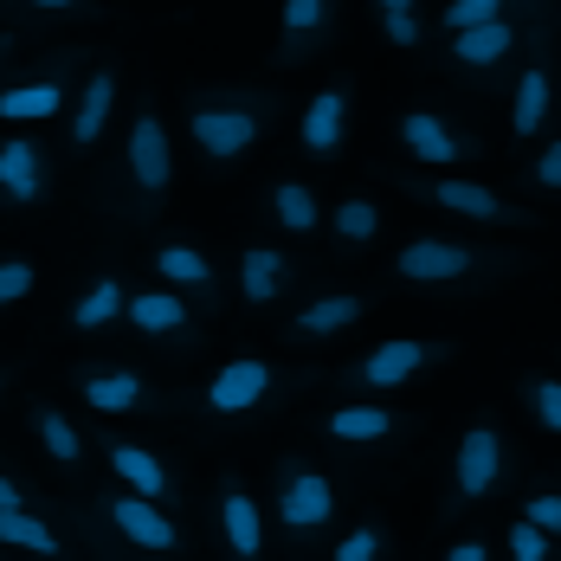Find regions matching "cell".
<instances>
[{
    "mask_svg": "<svg viewBox=\"0 0 561 561\" xmlns=\"http://www.w3.org/2000/svg\"><path fill=\"white\" fill-rule=\"evenodd\" d=\"M330 523H336V484L304 451H284L278 458V529L290 542H317Z\"/></svg>",
    "mask_w": 561,
    "mask_h": 561,
    "instance_id": "obj_5",
    "label": "cell"
},
{
    "mask_svg": "<svg viewBox=\"0 0 561 561\" xmlns=\"http://www.w3.org/2000/svg\"><path fill=\"white\" fill-rule=\"evenodd\" d=\"M407 426H413V420H407L400 407H388V400H342V407H330V420H323V433H330L336 446H388Z\"/></svg>",
    "mask_w": 561,
    "mask_h": 561,
    "instance_id": "obj_20",
    "label": "cell"
},
{
    "mask_svg": "<svg viewBox=\"0 0 561 561\" xmlns=\"http://www.w3.org/2000/svg\"><path fill=\"white\" fill-rule=\"evenodd\" d=\"M0 510H39V491H33L26 478H7V471H0Z\"/></svg>",
    "mask_w": 561,
    "mask_h": 561,
    "instance_id": "obj_39",
    "label": "cell"
},
{
    "mask_svg": "<svg viewBox=\"0 0 561 561\" xmlns=\"http://www.w3.org/2000/svg\"><path fill=\"white\" fill-rule=\"evenodd\" d=\"M336 39V7L330 0H284L278 13V65H310Z\"/></svg>",
    "mask_w": 561,
    "mask_h": 561,
    "instance_id": "obj_18",
    "label": "cell"
},
{
    "mask_svg": "<svg viewBox=\"0 0 561 561\" xmlns=\"http://www.w3.org/2000/svg\"><path fill=\"white\" fill-rule=\"evenodd\" d=\"M123 323L149 342H174V348H194L201 342V323H194V304L181 290H162V284H136L129 304H123Z\"/></svg>",
    "mask_w": 561,
    "mask_h": 561,
    "instance_id": "obj_11",
    "label": "cell"
},
{
    "mask_svg": "<svg viewBox=\"0 0 561 561\" xmlns=\"http://www.w3.org/2000/svg\"><path fill=\"white\" fill-rule=\"evenodd\" d=\"M504 491V433L491 420H471L451 446V516Z\"/></svg>",
    "mask_w": 561,
    "mask_h": 561,
    "instance_id": "obj_8",
    "label": "cell"
},
{
    "mask_svg": "<svg viewBox=\"0 0 561 561\" xmlns=\"http://www.w3.org/2000/svg\"><path fill=\"white\" fill-rule=\"evenodd\" d=\"M516 39H523V26L504 13V20H491V26H478V33L446 39V58L458 65V71H497V65L516 53Z\"/></svg>",
    "mask_w": 561,
    "mask_h": 561,
    "instance_id": "obj_26",
    "label": "cell"
},
{
    "mask_svg": "<svg viewBox=\"0 0 561 561\" xmlns=\"http://www.w3.org/2000/svg\"><path fill=\"white\" fill-rule=\"evenodd\" d=\"M439 561H491V542H484V536H458Z\"/></svg>",
    "mask_w": 561,
    "mask_h": 561,
    "instance_id": "obj_40",
    "label": "cell"
},
{
    "mask_svg": "<svg viewBox=\"0 0 561 561\" xmlns=\"http://www.w3.org/2000/svg\"><path fill=\"white\" fill-rule=\"evenodd\" d=\"M362 317H368V297L362 290H330V297H310L304 310H290L284 342H330L342 330H355Z\"/></svg>",
    "mask_w": 561,
    "mask_h": 561,
    "instance_id": "obj_22",
    "label": "cell"
},
{
    "mask_svg": "<svg viewBox=\"0 0 561 561\" xmlns=\"http://www.w3.org/2000/svg\"><path fill=\"white\" fill-rule=\"evenodd\" d=\"M265 207H272V220H278L284 232H297V239L323 226V201H317L310 181H278V187L265 194Z\"/></svg>",
    "mask_w": 561,
    "mask_h": 561,
    "instance_id": "obj_28",
    "label": "cell"
},
{
    "mask_svg": "<svg viewBox=\"0 0 561 561\" xmlns=\"http://www.w3.org/2000/svg\"><path fill=\"white\" fill-rule=\"evenodd\" d=\"M149 272L162 278V290H181V297H194V304L220 310V272H214V259H207L201 245H181V239H162V245L149 252Z\"/></svg>",
    "mask_w": 561,
    "mask_h": 561,
    "instance_id": "obj_16",
    "label": "cell"
},
{
    "mask_svg": "<svg viewBox=\"0 0 561 561\" xmlns=\"http://www.w3.org/2000/svg\"><path fill=\"white\" fill-rule=\"evenodd\" d=\"M290 284H297V265L284 259V245H245L239 252V297H245V310H272Z\"/></svg>",
    "mask_w": 561,
    "mask_h": 561,
    "instance_id": "obj_23",
    "label": "cell"
},
{
    "mask_svg": "<svg viewBox=\"0 0 561 561\" xmlns=\"http://www.w3.org/2000/svg\"><path fill=\"white\" fill-rule=\"evenodd\" d=\"M549 111H556V78H549V65L536 58V65H523V78H516V91H510V136H516V142H536V136L549 129Z\"/></svg>",
    "mask_w": 561,
    "mask_h": 561,
    "instance_id": "obj_24",
    "label": "cell"
},
{
    "mask_svg": "<svg viewBox=\"0 0 561 561\" xmlns=\"http://www.w3.org/2000/svg\"><path fill=\"white\" fill-rule=\"evenodd\" d=\"M278 368L265 362V355H232L226 368L207 375V388H201V413H214V420H245V413H259V407H272L278 400Z\"/></svg>",
    "mask_w": 561,
    "mask_h": 561,
    "instance_id": "obj_9",
    "label": "cell"
},
{
    "mask_svg": "<svg viewBox=\"0 0 561 561\" xmlns=\"http://www.w3.org/2000/svg\"><path fill=\"white\" fill-rule=\"evenodd\" d=\"M400 149L420 162V169H451V162H471L478 156V136L451 129L439 111H400Z\"/></svg>",
    "mask_w": 561,
    "mask_h": 561,
    "instance_id": "obj_15",
    "label": "cell"
},
{
    "mask_svg": "<svg viewBox=\"0 0 561 561\" xmlns=\"http://www.w3.org/2000/svg\"><path fill=\"white\" fill-rule=\"evenodd\" d=\"M529 181H536L542 194H561V136H549V142H542V156L529 162Z\"/></svg>",
    "mask_w": 561,
    "mask_h": 561,
    "instance_id": "obj_38",
    "label": "cell"
},
{
    "mask_svg": "<svg viewBox=\"0 0 561 561\" xmlns=\"http://www.w3.org/2000/svg\"><path fill=\"white\" fill-rule=\"evenodd\" d=\"M278 104L265 91H201L187 104V142L207 169H232L239 156H252L272 136Z\"/></svg>",
    "mask_w": 561,
    "mask_h": 561,
    "instance_id": "obj_1",
    "label": "cell"
},
{
    "mask_svg": "<svg viewBox=\"0 0 561 561\" xmlns=\"http://www.w3.org/2000/svg\"><path fill=\"white\" fill-rule=\"evenodd\" d=\"M71 381H78V400H84L98 420H123V413H142V407H156L149 375H142V368H123V362H84Z\"/></svg>",
    "mask_w": 561,
    "mask_h": 561,
    "instance_id": "obj_12",
    "label": "cell"
},
{
    "mask_svg": "<svg viewBox=\"0 0 561 561\" xmlns=\"http://www.w3.org/2000/svg\"><path fill=\"white\" fill-rule=\"evenodd\" d=\"M413 201H426V207H446V214H458V220L471 226H536L516 201H504L497 187H484V181H465V174H439V181H400Z\"/></svg>",
    "mask_w": 561,
    "mask_h": 561,
    "instance_id": "obj_10",
    "label": "cell"
},
{
    "mask_svg": "<svg viewBox=\"0 0 561 561\" xmlns=\"http://www.w3.org/2000/svg\"><path fill=\"white\" fill-rule=\"evenodd\" d=\"M451 355H458V342H446V336H393L381 348H368L362 362H348L336 381H348V388H362V393H393V388H407V381H420L426 368L451 362Z\"/></svg>",
    "mask_w": 561,
    "mask_h": 561,
    "instance_id": "obj_6",
    "label": "cell"
},
{
    "mask_svg": "<svg viewBox=\"0 0 561 561\" xmlns=\"http://www.w3.org/2000/svg\"><path fill=\"white\" fill-rule=\"evenodd\" d=\"M516 259L510 252H478V245H458V239H433V232H420V239H407L400 252L388 259V272L400 284H465V278H497L510 272Z\"/></svg>",
    "mask_w": 561,
    "mask_h": 561,
    "instance_id": "obj_3",
    "label": "cell"
},
{
    "mask_svg": "<svg viewBox=\"0 0 561 561\" xmlns=\"http://www.w3.org/2000/svg\"><path fill=\"white\" fill-rule=\"evenodd\" d=\"M123 304H129V284L116 278V272H98V278H91L84 290H78V297H71L65 323H71L78 336H98V330L123 323Z\"/></svg>",
    "mask_w": 561,
    "mask_h": 561,
    "instance_id": "obj_25",
    "label": "cell"
},
{
    "mask_svg": "<svg viewBox=\"0 0 561 561\" xmlns=\"http://www.w3.org/2000/svg\"><path fill=\"white\" fill-rule=\"evenodd\" d=\"M375 26H381V39L400 46V53H420L426 46V20H420L413 0H375Z\"/></svg>",
    "mask_w": 561,
    "mask_h": 561,
    "instance_id": "obj_31",
    "label": "cell"
},
{
    "mask_svg": "<svg viewBox=\"0 0 561 561\" xmlns=\"http://www.w3.org/2000/svg\"><path fill=\"white\" fill-rule=\"evenodd\" d=\"M504 13H510L504 0H451V7H439V33L458 39V33H478V26H491Z\"/></svg>",
    "mask_w": 561,
    "mask_h": 561,
    "instance_id": "obj_33",
    "label": "cell"
},
{
    "mask_svg": "<svg viewBox=\"0 0 561 561\" xmlns=\"http://www.w3.org/2000/svg\"><path fill=\"white\" fill-rule=\"evenodd\" d=\"M123 181L136 194L142 214L162 207L174 181V136H169V116L156 111V98H136V116H129V142H123Z\"/></svg>",
    "mask_w": 561,
    "mask_h": 561,
    "instance_id": "obj_2",
    "label": "cell"
},
{
    "mask_svg": "<svg viewBox=\"0 0 561 561\" xmlns=\"http://www.w3.org/2000/svg\"><path fill=\"white\" fill-rule=\"evenodd\" d=\"M98 523L111 529L123 549H136V556H187V529H181V516H169V510L149 504V497L111 491V497H98Z\"/></svg>",
    "mask_w": 561,
    "mask_h": 561,
    "instance_id": "obj_7",
    "label": "cell"
},
{
    "mask_svg": "<svg viewBox=\"0 0 561 561\" xmlns=\"http://www.w3.org/2000/svg\"><path fill=\"white\" fill-rule=\"evenodd\" d=\"M78 71H84V53H53L33 78H7L0 84V123L33 136L39 123L65 116L71 111V91H78Z\"/></svg>",
    "mask_w": 561,
    "mask_h": 561,
    "instance_id": "obj_4",
    "label": "cell"
},
{
    "mask_svg": "<svg viewBox=\"0 0 561 561\" xmlns=\"http://www.w3.org/2000/svg\"><path fill=\"white\" fill-rule=\"evenodd\" d=\"M7 53H13V33H0V58H7Z\"/></svg>",
    "mask_w": 561,
    "mask_h": 561,
    "instance_id": "obj_41",
    "label": "cell"
},
{
    "mask_svg": "<svg viewBox=\"0 0 561 561\" xmlns=\"http://www.w3.org/2000/svg\"><path fill=\"white\" fill-rule=\"evenodd\" d=\"M0 388H7V368H0Z\"/></svg>",
    "mask_w": 561,
    "mask_h": 561,
    "instance_id": "obj_42",
    "label": "cell"
},
{
    "mask_svg": "<svg viewBox=\"0 0 561 561\" xmlns=\"http://www.w3.org/2000/svg\"><path fill=\"white\" fill-rule=\"evenodd\" d=\"M0 549H20L33 561H65V536L39 510H0Z\"/></svg>",
    "mask_w": 561,
    "mask_h": 561,
    "instance_id": "obj_27",
    "label": "cell"
},
{
    "mask_svg": "<svg viewBox=\"0 0 561 561\" xmlns=\"http://www.w3.org/2000/svg\"><path fill=\"white\" fill-rule=\"evenodd\" d=\"M220 536H226V556L232 561H265V510L245 491L239 471L220 478Z\"/></svg>",
    "mask_w": 561,
    "mask_h": 561,
    "instance_id": "obj_19",
    "label": "cell"
},
{
    "mask_svg": "<svg viewBox=\"0 0 561 561\" xmlns=\"http://www.w3.org/2000/svg\"><path fill=\"white\" fill-rule=\"evenodd\" d=\"M523 407H529V420L549 433V439H561V381L556 375H523Z\"/></svg>",
    "mask_w": 561,
    "mask_h": 561,
    "instance_id": "obj_32",
    "label": "cell"
},
{
    "mask_svg": "<svg viewBox=\"0 0 561 561\" xmlns=\"http://www.w3.org/2000/svg\"><path fill=\"white\" fill-rule=\"evenodd\" d=\"M342 142H348V84H323L297 116V149L310 162H336Z\"/></svg>",
    "mask_w": 561,
    "mask_h": 561,
    "instance_id": "obj_17",
    "label": "cell"
},
{
    "mask_svg": "<svg viewBox=\"0 0 561 561\" xmlns=\"http://www.w3.org/2000/svg\"><path fill=\"white\" fill-rule=\"evenodd\" d=\"M323 220H330L342 252H362V245H375V232H381V207H375L368 194H348V201H336V214H323Z\"/></svg>",
    "mask_w": 561,
    "mask_h": 561,
    "instance_id": "obj_30",
    "label": "cell"
},
{
    "mask_svg": "<svg viewBox=\"0 0 561 561\" xmlns=\"http://www.w3.org/2000/svg\"><path fill=\"white\" fill-rule=\"evenodd\" d=\"M556 20H561V7H556Z\"/></svg>",
    "mask_w": 561,
    "mask_h": 561,
    "instance_id": "obj_43",
    "label": "cell"
},
{
    "mask_svg": "<svg viewBox=\"0 0 561 561\" xmlns=\"http://www.w3.org/2000/svg\"><path fill=\"white\" fill-rule=\"evenodd\" d=\"M104 458H111V471L123 478L129 497H149V504H162V510L181 497V478H174V465L162 451L136 446V439H123V433H104Z\"/></svg>",
    "mask_w": 561,
    "mask_h": 561,
    "instance_id": "obj_14",
    "label": "cell"
},
{
    "mask_svg": "<svg viewBox=\"0 0 561 561\" xmlns=\"http://www.w3.org/2000/svg\"><path fill=\"white\" fill-rule=\"evenodd\" d=\"M33 290H39V265L33 259H0V310L26 304Z\"/></svg>",
    "mask_w": 561,
    "mask_h": 561,
    "instance_id": "obj_35",
    "label": "cell"
},
{
    "mask_svg": "<svg viewBox=\"0 0 561 561\" xmlns=\"http://www.w3.org/2000/svg\"><path fill=\"white\" fill-rule=\"evenodd\" d=\"M116 98H123L116 65H91L84 84H78V104H71V149L78 156H91L104 142V129H111V116H116Z\"/></svg>",
    "mask_w": 561,
    "mask_h": 561,
    "instance_id": "obj_21",
    "label": "cell"
},
{
    "mask_svg": "<svg viewBox=\"0 0 561 561\" xmlns=\"http://www.w3.org/2000/svg\"><path fill=\"white\" fill-rule=\"evenodd\" d=\"M33 433H39V446H46V458L53 465H84V433L71 426V413H58L53 400H33Z\"/></svg>",
    "mask_w": 561,
    "mask_h": 561,
    "instance_id": "obj_29",
    "label": "cell"
},
{
    "mask_svg": "<svg viewBox=\"0 0 561 561\" xmlns=\"http://www.w3.org/2000/svg\"><path fill=\"white\" fill-rule=\"evenodd\" d=\"M523 523H529V529H542V536L556 542V536H561V491H536V497L523 504Z\"/></svg>",
    "mask_w": 561,
    "mask_h": 561,
    "instance_id": "obj_37",
    "label": "cell"
},
{
    "mask_svg": "<svg viewBox=\"0 0 561 561\" xmlns=\"http://www.w3.org/2000/svg\"><path fill=\"white\" fill-rule=\"evenodd\" d=\"M504 549H510V561H556V542H549L542 529H529L523 516L504 529Z\"/></svg>",
    "mask_w": 561,
    "mask_h": 561,
    "instance_id": "obj_36",
    "label": "cell"
},
{
    "mask_svg": "<svg viewBox=\"0 0 561 561\" xmlns=\"http://www.w3.org/2000/svg\"><path fill=\"white\" fill-rule=\"evenodd\" d=\"M53 194V156L39 136H0V207H39Z\"/></svg>",
    "mask_w": 561,
    "mask_h": 561,
    "instance_id": "obj_13",
    "label": "cell"
},
{
    "mask_svg": "<svg viewBox=\"0 0 561 561\" xmlns=\"http://www.w3.org/2000/svg\"><path fill=\"white\" fill-rule=\"evenodd\" d=\"M381 556H388V529H381L375 516H368V523H355L336 549H330V561H381Z\"/></svg>",
    "mask_w": 561,
    "mask_h": 561,
    "instance_id": "obj_34",
    "label": "cell"
}]
</instances>
